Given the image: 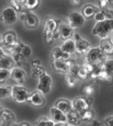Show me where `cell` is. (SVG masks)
Instances as JSON below:
<instances>
[{
    "instance_id": "8fae6325",
    "label": "cell",
    "mask_w": 113,
    "mask_h": 126,
    "mask_svg": "<svg viewBox=\"0 0 113 126\" xmlns=\"http://www.w3.org/2000/svg\"><path fill=\"white\" fill-rule=\"evenodd\" d=\"M26 78L25 72L19 68V67H14L10 70V78L12 80L19 85L23 84L24 83Z\"/></svg>"
},
{
    "instance_id": "7dc6e473",
    "label": "cell",
    "mask_w": 113,
    "mask_h": 126,
    "mask_svg": "<svg viewBox=\"0 0 113 126\" xmlns=\"http://www.w3.org/2000/svg\"><path fill=\"white\" fill-rule=\"evenodd\" d=\"M67 123H55L54 126H65Z\"/></svg>"
},
{
    "instance_id": "d6986e66",
    "label": "cell",
    "mask_w": 113,
    "mask_h": 126,
    "mask_svg": "<svg viewBox=\"0 0 113 126\" xmlns=\"http://www.w3.org/2000/svg\"><path fill=\"white\" fill-rule=\"evenodd\" d=\"M55 107L61 111L63 113L67 114L72 109V103L66 99H60L55 103Z\"/></svg>"
},
{
    "instance_id": "681fc988",
    "label": "cell",
    "mask_w": 113,
    "mask_h": 126,
    "mask_svg": "<svg viewBox=\"0 0 113 126\" xmlns=\"http://www.w3.org/2000/svg\"><path fill=\"white\" fill-rule=\"evenodd\" d=\"M20 1H21V2H23V3H24V1H25L26 0H20Z\"/></svg>"
},
{
    "instance_id": "5b68a950",
    "label": "cell",
    "mask_w": 113,
    "mask_h": 126,
    "mask_svg": "<svg viewBox=\"0 0 113 126\" xmlns=\"http://www.w3.org/2000/svg\"><path fill=\"white\" fill-rule=\"evenodd\" d=\"M75 52L79 55H83L87 53L90 49V43L87 40L83 38L79 34L75 33Z\"/></svg>"
},
{
    "instance_id": "9a60e30c",
    "label": "cell",
    "mask_w": 113,
    "mask_h": 126,
    "mask_svg": "<svg viewBox=\"0 0 113 126\" xmlns=\"http://www.w3.org/2000/svg\"><path fill=\"white\" fill-rule=\"evenodd\" d=\"M51 57L53 61H68L70 58V55L64 52L60 47H57L52 50Z\"/></svg>"
},
{
    "instance_id": "ab89813d",
    "label": "cell",
    "mask_w": 113,
    "mask_h": 126,
    "mask_svg": "<svg viewBox=\"0 0 113 126\" xmlns=\"http://www.w3.org/2000/svg\"><path fill=\"white\" fill-rule=\"evenodd\" d=\"M101 70V66H98V67H95L94 70L90 74V78L91 79H98V74H99V72Z\"/></svg>"
},
{
    "instance_id": "7c38bea8",
    "label": "cell",
    "mask_w": 113,
    "mask_h": 126,
    "mask_svg": "<svg viewBox=\"0 0 113 126\" xmlns=\"http://www.w3.org/2000/svg\"><path fill=\"white\" fill-rule=\"evenodd\" d=\"M24 21L25 25L29 28H36L39 23L38 16L30 10H26L24 16Z\"/></svg>"
},
{
    "instance_id": "6da1fadb",
    "label": "cell",
    "mask_w": 113,
    "mask_h": 126,
    "mask_svg": "<svg viewBox=\"0 0 113 126\" xmlns=\"http://www.w3.org/2000/svg\"><path fill=\"white\" fill-rule=\"evenodd\" d=\"M113 31V19L104 20L102 21L96 22L93 28L92 33L99 37L101 39L108 38Z\"/></svg>"
},
{
    "instance_id": "4316f807",
    "label": "cell",
    "mask_w": 113,
    "mask_h": 126,
    "mask_svg": "<svg viewBox=\"0 0 113 126\" xmlns=\"http://www.w3.org/2000/svg\"><path fill=\"white\" fill-rule=\"evenodd\" d=\"M12 94V86H0V98H7Z\"/></svg>"
},
{
    "instance_id": "60d3db41",
    "label": "cell",
    "mask_w": 113,
    "mask_h": 126,
    "mask_svg": "<svg viewBox=\"0 0 113 126\" xmlns=\"http://www.w3.org/2000/svg\"><path fill=\"white\" fill-rule=\"evenodd\" d=\"M40 66H41V61L40 60L36 59V60H33L31 61V68H34V67H37Z\"/></svg>"
},
{
    "instance_id": "f907efd6",
    "label": "cell",
    "mask_w": 113,
    "mask_h": 126,
    "mask_svg": "<svg viewBox=\"0 0 113 126\" xmlns=\"http://www.w3.org/2000/svg\"><path fill=\"white\" fill-rule=\"evenodd\" d=\"M70 126V125H69V124H67H67H66V126Z\"/></svg>"
},
{
    "instance_id": "c3c4849f",
    "label": "cell",
    "mask_w": 113,
    "mask_h": 126,
    "mask_svg": "<svg viewBox=\"0 0 113 126\" xmlns=\"http://www.w3.org/2000/svg\"><path fill=\"white\" fill-rule=\"evenodd\" d=\"M110 39H111V41H112V43H113V35H112V37H111V38H110Z\"/></svg>"
},
{
    "instance_id": "ee69618b",
    "label": "cell",
    "mask_w": 113,
    "mask_h": 126,
    "mask_svg": "<svg viewBox=\"0 0 113 126\" xmlns=\"http://www.w3.org/2000/svg\"><path fill=\"white\" fill-rule=\"evenodd\" d=\"M101 126V123H100V122H98V121H97V120H93V121H91L89 124H88V126Z\"/></svg>"
},
{
    "instance_id": "603a6c76",
    "label": "cell",
    "mask_w": 113,
    "mask_h": 126,
    "mask_svg": "<svg viewBox=\"0 0 113 126\" xmlns=\"http://www.w3.org/2000/svg\"><path fill=\"white\" fill-rule=\"evenodd\" d=\"M17 42L16 35L13 32H7L4 33L2 38V43L4 47H10Z\"/></svg>"
},
{
    "instance_id": "2e32d148",
    "label": "cell",
    "mask_w": 113,
    "mask_h": 126,
    "mask_svg": "<svg viewBox=\"0 0 113 126\" xmlns=\"http://www.w3.org/2000/svg\"><path fill=\"white\" fill-rule=\"evenodd\" d=\"M99 47L106 55H113V44L110 38H105L101 39Z\"/></svg>"
},
{
    "instance_id": "44dd1931",
    "label": "cell",
    "mask_w": 113,
    "mask_h": 126,
    "mask_svg": "<svg viewBox=\"0 0 113 126\" xmlns=\"http://www.w3.org/2000/svg\"><path fill=\"white\" fill-rule=\"evenodd\" d=\"M15 64L16 62L11 55H7L4 57L0 58V69L11 70L13 68L15 67Z\"/></svg>"
},
{
    "instance_id": "e575fe53",
    "label": "cell",
    "mask_w": 113,
    "mask_h": 126,
    "mask_svg": "<svg viewBox=\"0 0 113 126\" xmlns=\"http://www.w3.org/2000/svg\"><path fill=\"white\" fill-rule=\"evenodd\" d=\"M10 78V70L0 69V83H4Z\"/></svg>"
},
{
    "instance_id": "816d5d0a",
    "label": "cell",
    "mask_w": 113,
    "mask_h": 126,
    "mask_svg": "<svg viewBox=\"0 0 113 126\" xmlns=\"http://www.w3.org/2000/svg\"><path fill=\"white\" fill-rule=\"evenodd\" d=\"M1 37H0V43H1Z\"/></svg>"
},
{
    "instance_id": "7bdbcfd3",
    "label": "cell",
    "mask_w": 113,
    "mask_h": 126,
    "mask_svg": "<svg viewBox=\"0 0 113 126\" xmlns=\"http://www.w3.org/2000/svg\"><path fill=\"white\" fill-rule=\"evenodd\" d=\"M70 3L72 6L74 7H78L81 4L82 1L81 0H70Z\"/></svg>"
},
{
    "instance_id": "8992f818",
    "label": "cell",
    "mask_w": 113,
    "mask_h": 126,
    "mask_svg": "<svg viewBox=\"0 0 113 126\" xmlns=\"http://www.w3.org/2000/svg\"><path fill=\"white\" fill-rule=\"evenodd\" d=\"M67 19L69 25L74 30L83 27L85 23L86 18H84L82 13L77 11H74L69 14Z\"/></svg>"
},
{
    "instance_id": "b9f144b4",
    "label": "cell",
    "mask_w": 113,
    "mask_h": 126,
    "mask_svg": "<svg viewBox=\"0 0 113 126\" xmlns=\"http://www.w3.org/2000/svg\"><path fill=\"white\" fill-rule=\"evenodd\" d=\"M104 123L106 126H113V116H110L109 117H107Z\"/></svg>"
},
{
    "instance_id": "d6a6232c",
    "label": "cell",
    "mask_w": 113,
    "mask_h": 126,
    "mask_svg": "<svg viewBox=\"0 0 113 126\" xmlns=\"http://www.w3.org/2000/svg\"><path fill=\"white\" fill-rule=\"evenodd\" d=\"M39 4V0H26L24 1V6L27 10H32L36 9Z\"/></svg>"
},
{
    "instance_id": "e0dca14e",
    "label": "cell",
    "mask_w": 113,
    "mask_h": 126,
    "mask_svg": "<svg viewBox=\"0 0 113 126\" xmlns=\"http://www.w3.org/2000/svg\"><path fill=\"white\" fill-rule=\"evenodd\" d=\"M44 31H49L52 32H56L58 30V25L56 18L51 16H47L44 20Z\"/></svg>"
},
{
    "instance_id": "7a4b0ae2",
    "label": "cell",
    "mask_w": 113,
    "mask_h": 126,
    "mask_svg": "<svg viewBox=\"0 0 113 126\" xmlns=\"http://www.w3.org/2000/svg\"><path fill=\"white\" fill-rule=\"evenodd\" d=\"M107 55L101 51L100 47H93L87 52L86 61L91 63L94 66L98 67L107 61Z\"/></svg>"
},
{
    "instance_id": "4fadbf2b",
    "label": "cell",
    "mask_w": 113,
    "mask_h": 126,
    "mask_svg": "<svg viewBox=\"0 0 113 126\" xmlns=\"http://www.w3.org/2000/svg\"><path fill=\"white\" fill-rule=\"evenodd\" d=\"M50 117L52 120L56 123H67V115L63 113L61 111L58 109L56 107L53 106L50 110Z\"/></svg>"
},
{
    "instance_id": "3957f363",
    "label": "cell",
    "mask_w": 113,
    "mask_h": 126,
    "mask_svg": "<svg viewBox=\"0 0 113 126\" xmlns=\"http://www.w3.org/2000/svg\"><path fill=\"white\" fill-rule=\"evenodd\" d=\"M12 98L14 102L19 104L24 103L28 100L30 92L21 85H15L12 86Z\"/></svg>"
},
{
    "instance_id": "cb8c5ba5",
    "label": "cell",
    "mask_w": 113,
    "mask_h": 126,
    "mask_svg": "<svg viewBox=\"0 0 113 126\" xmlns=\"http://www.w3.org/2000/svg\"><path fill=\"white\" fill-rule=\"evenodd\" d=\"M64 80H65L66 86L69 89H73L77 86L78 82V78L76 76L68 72V73L65 74V75H64Z\"/></svg>"
},
{
    "instance_id": "7402d4cb",
    "label": "cell",
    "mask_w": 113,
    "mask_h": 126,
    "mask_svg": "<svg viewBox=\"0 0 113 126\" xmlns=\"http://www.w3.org/2000/svg\"><path fill=\"white\" fill-rule=\"evenodd\" d=\"M60 48L65 52L72 55L75 52V41L72 38H69L65 40L60 46Z\"/></svg>"
},
{
    "instance_id": "52a82bcc",
    "label": "cell",
    "mask_w": 113,
    "mask_h": 126,
    "mask_svg": "<svg viewBox=\"0 0 113 126\" xmlns=\"http://www.w3.org/2000/svg\"><path fill=\"white\" fill-rule=\"evenodd\" d=\"M53 79L52 77L48 75L47 72L42 75L38 78V83L37 85V89L38 91L41 92L42 94H47L51 89Z\"/></svg>"
},
{
    "instance_id": "484cf974",
    "label": "cell",
    "mask_w": 113,
    "mask_h": 126,
    "mask_svg": "<svg viewBox=\"0 0 113 126\" xmlns=\"http://www.w3.org/2000/svg\"><path fill=\"white\" fill-rule=\"evenodd\" d=\"M19 55L24 60L26 58H29L32 55V49L30 47L29 45H27L22 43Z\"/></svg>"
},
{
    "instance_id": "30bf717a",
    "label": "cell",
    "mask_w": 113,
    "mask_h": 126,
    "mask_svg": "<svg viewBox=\"0 0 113 126\" xmlns=\"http://www.w3.org/2000/svg\"><path fill=\"white\" fill-rule=\"evenodd\" d=\"M74 63L70 60L68 61H53V68L55 71L67 74L69 72L71 66Z\"/></svg>"
},
{
    "instance_id": "74e56055",
    "label": "cell",
    "mask_w": 113,
    "mask_h": 126,
    "mask_svg": "<svg viewBox=\"0 0 113 126\" xmlns=\"http://www.w3.org/2000/svg\"><path fill=\"white\" fill-rule=\"evenodd\" d=\"M94 18H95V20L97 22H98V21H102L106 20V18H105L104 13V11H103L102 9L100 10L95 14V16H94Z\"/></svg>"
},
{
    "instance_id": "1f68e13d",
    "label": "cell",
    "mask_w": 113,
    "mask_h": 126,
    "mask_svg": "<svg viewBox=\"0 0 113 126\" xmlns=\"http://www.w3.org/2000/svg\"><path fill=\"white\" fill-rule=\"evenodd\" d=\"M56 123L46 117H41L36 123V126H54Z\"/></svg>"
},
{
    "instance_id": "9c48e42d",
    "label": "cell",
    "mask_w": 113,
    "mask_h": 126,
    "mask_svg": "<svg viewBox=\"0 0 113 126\" xmlns=\"http://www.w3.org/2000/svg\"><path fill=\"white\" fill-rule=\"evenodd\" d=\"M27 102L33 106L40 108L45 104V99L43 94L39 91H36L30 94Z\"/></svg>"
},
{
    "instance_id": "d4e9b609",
    "label": "cell",
    "mask_w": 113,
    "mask_h": 126,
    "mask_svg": "<svg viewBox=\"0 0 113 126\" xmlns=\"http://www.w3.org/2000/svg\"><path fill=\"white\" fill-rule=\"evenodd\" d=\"M80 114H81V121L82 122H87V123H90L91 121H93L94 119V116H95L94 111L93 110H91L90 109L83 111Z\"/></svg>"
},
{
    "instance_id": "bcb514c9",
    "label": "cell",
    "mask_w": 113,
    "mask_h": 126,
    "mask_svg": "<svg viewBox=\"0 0 113 126\" xmlns=\"http://www.w3.org/2000/svg\"><path fill=\"white\" fill-rule=\"evenodd\" d=\"M19 126H30V124L29 123H25V122H24V123H21Z\"/></svg>"
},
{
    "instance_id": "83f0119b",
    "label": "cell",
    "mask_w": 113,
    "mask_h": 126,
    "mask_svg": "<svg viewBox=\"0 0 113 126\" xmlns=\"http://www.w3.org/2000/svg\"><path fill=\"white\" fill-rule=\"evenodd\" d=\"M10 4L11 7L14 8L16 12H22L27 10L24 6V3L21 2L20 0H10Z\"/></svg>"
},
{
    "instance_id": "4dcf8cb0",
    "label": "cell",
    "mask_w": 113,
    "mask_h": 126,
    "mask_svg": "<svg viewBox=\"0 0 113 126\" xmlns=\"http://www.w3.org/2000/svg\"><path fill=\"white\" fill-rule=\"evenodd\" d=\"M89 76H90V74L87 71V69L83 66H81V67L77 73V75H76V77L78 78V80H86L89 78Z\"/></svg>"
},
{
    "instance_id": "f6af8a7d",
    "label": "cell",
    "mask_w": 113,
    "mask_h": 126,
    "mask_svg": "<svg viewBox=\"0 0 113 126\" xmlns=\"http://www.w3.org/2000/svg\"><path fill=\"white\" fill-rule=\"evenodd\" d=\"M4 109L0 106V120H1V118H2V116H3V114H4Z\"/></svg>"
},
{
    "instance_id": "ac0fdd59",
    "label": "cell",
    "mask_w": 113,
    "mask_h": 126,
    "mask_svg": "<svg viewBox=\"0 0 113 126\" xmlns=\"http://www.w3.org/2000/svg\"><path fill=\"white\" fill-rule=\"evenodd\" d=\"M66 115H67V123L70 126H78L82 122L81 119V114L73 109L69 113H67Z\"/></svg>"
},
{
    "instance_id": "277c9868",
    "label": "cell",
    "mask_w": 113,
    "mask_h": 126,
    "mask_svg": "<svg viewBox=\"0 0 113 126\" xmlns=\"http://www.w3.org/2000/svg\"><path fill=\"white\" fill-rule=\"evenodd\" d=\"M0 19L4 24H13L17 21V12L12 7H7L1 12Z\"/></svg>"
},
{
    "instance_id": "d590c367",
    "label": "cell",
    "mask_w": 113,
    "mask_h": 126,
    "mask_svg": "<svg viewBox=\"0 0 113 126\" xmlns=\"http://www.w3.org/2000/svg\"><path fill=\"white\" fill-rule=\"evenodd\" d=\"M98 79L100 80H103V81H111L112 80V76L110 75L105 70H104L101 67V70L99 72Z\"/></svg>"
},
{
    "instance_id": "836d02e7",
    "label": "cell",
    "mask_w": 113,
    "mask_h": 126,
    "mask_svg": "<svg viewBox=\"0 0 113 126\" xmlns=\"http://www.w3.org/2000/svg\"><path fill=\"white\" fill-rule=\"evenodd\" d=\"M94 92H95V87L93 85H91V84L86 85L82 89V93L87 97L93 96Z\"/></svg>"
},
{
    "instance_id": "f1b7e54d",
    "label": "cell",
    "mask_w": 113,
    "mask_h": 126,
    "mask_svg": "<svg viewBox=\"0 0 113 126\" xmlns=\"http://www.w3.org/2000/svg\"><path fill=\"white\" fill-rule=\"evenodd\" d=\"M101 67L105 70L110 75H113V59H108L101 66Z\"/></svg>"
},
{
    "instance_id": "5bb4252c",
    "label": "cell",
    "mask_w": 113,
    "mask_h": 126,
    "mask_svg": "<svg viewBox=\"0 0 113 126\" xmlns=\"http://www.w3.org/2000/svg\"><path fill=\"white\" fill-rule=\"evenodd\" d=\"M58 32L60 34L61 39L67 40L69 38H71L73 35V29L69 25V24L66 23H61L58 27Z\"/></svg>"
},
{
    "instance_id": "ba28073f",
    "label": "cell",
    "mask_w": 113,
    "mask_h": 126,
    "mask_svg": "<svg viewBox=\"0 0 113 126\" xmlns=\"http://www.w3.org/2000/svg\"><path fill=\"white\" fill-rule=\"evenodd\" d=\"M71 103H72L73 110L77 111L79 114L90 109V104L89 103L88 100L85 97H75Z\"/></svg>"
},
{
    "instance_id": "ffe728a7",
    "label": "cell",
    "mask_w": 113,
    "mask_h": 126,
    "mask_svg": "<svg viewBox=\"0 0 113 126\" xmlns=\"http://www.w3.org/2000/svg\"><path fill=\"white\" fill-rule=\"evenodd\" d=\"M99 10H100V9L98 7H96V6L92 4H88L83 8L82 14H83V16H84L85 18L90 19V18L94 17L95 16V14Z\"/></svg>"
},
{
    "instance_id": "8d00e7d4",
    "label": "cell",
    "mask_w": 113,
    "mask_h": 126,
    "mask_svg": "<svg viewBox=\"0 0 113 126\" xmlns=\"http://www.w3.org/2000/svg\"><path fill=\"white\" fill-rule=\"evenodd\" d=\"M44 37L47 43L51 44L54 40V32H49V31H44Z\"/></svg>"
},
{
    "instance_id": "f546056e",
    "label": "cell",
    "mask_w": 113,
    "mask_h": 126,
    "mask_svg": "<svg viewBox=\"0 0 113 126\" xmlns=\"http://www.w3.org/2000/svg\"><path fill=\"white\" fill-rule=\"evenodd\" d=\"M31 73H32L33 77L37 78L38 79L42 75L46 73V70L42 66H40L31 68Z\"/></svg>"
},
{
    "instance_id": "f35d334b",
    "label": "cell",
    "mask_w": 113,
    "mask_h": 126,
    "mask_svg": "<svg viewBox=\"0 0 113 126\" xmlns=\"http://www.w3.org/2000/svg\"><path fill=\"white\" fill-rule=\"evenodd\" d=\"M98 1L101 9H106L110 3H113V0H98Z\"/></svg>"
}]
</instances>
